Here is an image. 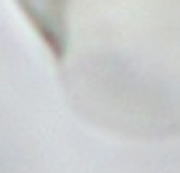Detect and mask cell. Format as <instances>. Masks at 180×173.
I'll return each instance as SVG.
<instances>
[{
	"mask_svg": "<svg viewBox=\"0 0 180 173\" xmlns=\"http://www.w3.org/2000/svg\"><path fill=\"white\" fill-rule=\"evenodd\" d=\"M54 5L56 0L42 10L45 16ZM73 5L77 16L58 33L77 24V40L70 42H77V61L84 63L79 77L105 80L110 98L129 101L126 117L133 101L143 98L140 117L152 129L180 117V0H77L66 2L54 19Z\"/></svg>",
	"mask_w": 180,
	"mask_h": 173,
	"instance_id": "1",
	"label": "cell"
}]
</instances>
